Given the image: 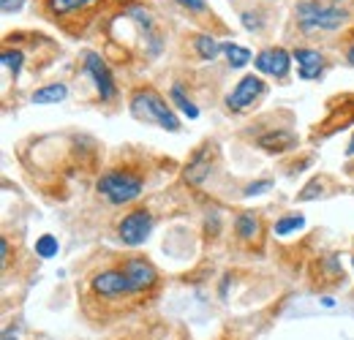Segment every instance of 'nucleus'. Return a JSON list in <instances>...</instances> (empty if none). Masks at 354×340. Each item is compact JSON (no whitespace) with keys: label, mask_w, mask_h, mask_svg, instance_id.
Listing matches in <instances>:
<instances>
[{"label":"nucleus","mask_w":354,"mask_h":340,"mask_svg":"<svg viewBox=\"0 0 354 340\" xmlns=\"http://www.w3.org/2000/svg\"><path fill=\"white\" fill-rule=\"evenodd\" d=\"M272 188V182L270 180H259V182H251L248 188H245V196H259V193H265Z\"/></svg>","instance_id":"nucleus-23"},{"label":"nucleus","mask_w":354,"mask_h":340,"mask_svg":"<svg viewBox=\"0 0 354 340\" xmlns=\"http://www.w3.org/2000/svg\"><path fill=\"white\" fill-rule=\"evenodd\" d=\"M57 251H60L57 237H52V234H41V237H39V243H36V254L41 256V258H52V256H57Z\"/></svg>","instance_id":"nucleus-21"},{"label":"nucleus","mask_w":354,"mask_h":340,"mask_svg":"<svg viewBox=\"0 0 354 340\" xmlns=\"http://www.w3.org/2000/svg\"><path fill=\"white\" fill-rule=\"evenodd\" d=\"M352 267H354V256H352Z\"/></svg>","instance_id":"nucleus-32"},{"label":"nucleus","mask_w":354,"mask_h":340,"mask_svg":"<svg viewBox=\"0 0 354 340\" xmlns=\"http://www.w3.org/2000/svg\"><path fill=\"white\" fill-rule=\"evenodd\" d=\"M346 60H349V66H354V41L346 46Z\"/></svg>","instance_id":"nucleus-28"},{"label":"nucleus","mask_w":354,"mask_h":340,"mask_svg":"<svg viewBox=\"0 0 354 340\" xmlns=\"http://www.w3.org/2000/svg\"><path fill=\"white\" fill-rule=\"evenodd\" d=\"M3 340H19V338H17L14 330H6V332H3Z\"/></svg>","instance_id":"nucleus-29"},{"label":"nucleus","mask_w":354,"mask_h":340,"mask_svg":"<svg viewBox=\"0 0 354 340\" xmlns=\"http://www.w3.org/2000/svg\"><path fill=\"white\" fill-rule=\"evenodd\" d=\"M90 3H95V0H46V8H49V14L63 17V14H71V11L85 8Z\"/></svg>","instance_id":"nucleus-18"},{"label":"nucleus","mask_w":354,"mask_h":340,"mask_svg":"<svg viewBox=\"0 0 354 340\" xmlns=\"http://www.w3.org/2000/svg\"><path fill=\"white\" fill-rule=\"evenodd\" d=\"M131 115L142 123L164 128V131H180V120L172 112V106L153 90V87H139L131 95Z\"/></svg>","instance_id":"nucleus-2"},{"label":"nucleus","mask_w":354,"mask_h":340,"mask_svg":"<svg viewBox=\"0 0 354 340\" xmlns=\"http://www.w3.org/2000/svg\"><path fill=\"white\" fill-rule=\"evenodd\" d=\"M8 254H11V251H8V240L0 237V261H3V264L8 261Z\"/></svg>","instance_id":"nucleus-27"},{"label":"nucleus","mask_w":354,"mask_h":340,"mask_svg":"<svg viewBox=\"0 0 354 340\" xmlns=\"http://www.w3.org/2000/svg\"><path fill=\"white\" fill-rule=\"evenodd\" d=\"M150 232H153V215H150V210H133V213H129L118 223V237L129 248L145 245Z\"/></svg>","instance_id":"nucleus-4"},{"label":"nucleus","mask_w":354,"mask_h":340,"mask_svg":"<svg viewBox=\"0 0 354 340\" xmlns=\"http://www.w3.org/2000/svg\"><path fill=\"white\" fill-rule=\"evenodd\" d=\"M234 232L240 240H254L259 234V218L254 213H240L234 220Z\"/></svg>","instance_id":"nucleus-14"},{"label":"nucleus","mask_w":354,"mask_h":340,"mask_svg":"<svg viewBox=\"0 0 354 340\" xmlns=\"http://www.w3.org/2000/svg\"><path fill=\"white\" fill-rule=\"evenodd\" d=\"M292 60L295 57L283 46H267V49H262L254 57V66H257L259 74L275 77V79H286L289 77V68H292Z\"/></svg>","instance_id":"nucleus-7"},{"label":"nucleus","mask_w":354,"mask_h":340,"mask_svg":"<svg viewBox=\"0 0 354 340\" xmlns=\"http://www.w3.org/2000/svg\"><path fill=\"white\" fill-rule=\"evenodd\" d=\"M322 188H324V180H313V182H308V185L303 188V193H297V199H300V202L316 199V196L322 193Z\"/></svg>","instance_id":"nucleus-22"},{"label":"nucleus","mask_w":354,"mask_h":340,"mask_svg":"<svg viewBox=\"0 0 354 340\" xmlns=\"http://www.w3.org/2000/svg\"><path fill=\"white\" fill-rule=\"evenodd\" d=\"M95 188H98V193L109 205H129V202L142 196L145 180L129 169H109L98 177V185Z\"/></svg>","instance_id":"nucleus-3"},{"label":"nucleus","mask_w":354,"mask_h":340,"mask_svg":"<svg viewBox=\"0 0 354 340\" xmlns=\"http://www.w3.org/2000/svg\"><path fill=\"white\" fill-rule=\"evenodd\" d=\"M169 98H172V104H175L177 109H180L183 115H188L191 120H196V117H199V109L194 106V101H191V98L183 93V87H180V85H172V90H169Z\"/></svg>","instance_id":"nucleus-17"},{"label":"nucleus","mask_w":354,"mask_h":340,"mask_svg":"<svg viewBox=\"0 0 354 340\" xmlns=\"http://www.w3.org/2000/svg\"><path fill=\"white\" fill-rule=\"evenodd\" d=\"M194 49H196V55H199L202 60L213 63V60L218 57V52H223V44H218L213 36H196V39H194Z\"/></svg>","instance_id":"nucleus-15"},{"label":"nucleus","mask_w":354,"mask_h":340,"mask_svg":"<svg viewBox=\"0 0 354 340\" xmlns=\"http://www.w3.org/2000/svg\"><path fill=\"white\" fill-rule=\"evenodd\" d=\"M82 63H85V71L93 77L95 90H98V98L101 101H112L118 95V85H115V77L109 71V66L104 63V57L98 52H85L82 55Z\"/></svg>","instance_id":"nucleus-6"},{"label":"nucleus","mask_w":354,"mask_h":340,"mask_svg":"<svg viewBox=\"0 0 354 340\" xmlns=\"http://www.w3.org/2000/svg\"><path fill=\"white\" fill-rule=\"evenodd\" d=\"M322 305H324V308H333V305H335V299H333V297H322Z\"/></svg>","instance_id":"nucleus-30"},{"label":"nucleus","mask_w":354,"mask_h":340,"mask_svg":"<svg viewBox=\"0 0 354 340\" xmlns=\"http://www.w3.org/2000/svg\"><path fill=\"white\" fill-rule=\"evenodd\" d=\"M257 144L265 150V153H286V150H295L297 147V133L286 131V128H278V131H267L257 139Z\"/></svg>","instance_id":"nucleus-12"},{"label":"nucleus","mask_w":354,"mask_h":340,"mask_svg":"<svg viewBox=\"0 0 354 340\" xmlns=\"http://www.w3.org/2000/svg\"><path fill=\"white\" fill-rule=\"evenodd\" d=\"M292 57L297 60V74H300V79H319V77L324 74V55H322V52L300 46V49L292 52Z\"/></svg>","instance_id":"nucleus-11"},{"label":"nucleus","mask_w":354,"mask_h":340,"mask_svg":"<svg viewBox=\"0 0 354 340\" xmlns=\"http://www.w3.org/2000/svg\"><path fill=\"white\" fill-rule=\"evenodd\" d=\"M306 226V218L303 215H286V218H281L278 223H275V234L278 237H289L292 232H297V229H303Z\"/></svg>","instance_id":"nucleus-20"},{"label":"nucleus","mask_w":354,"mask_h":340,"mask_svg":"<svg viewBox=\"0 0 354 340\" xmlns=\"http://www.w3.org/2000/svg\"><path fill=\"white\" fill-rule=\"evenodd\" d=\"M295 17H297V25L306 33H330V30H338L349 19V11L338 3L306 0L295 8Z\"/></svg>","instance_id":"nucleus-1"},{"label":"nucleus","mask_w":354,"mask_h":340,"mask_svg":"<svg viewBox=\"0 0 354 340\" xmlns=\"http://www.w3.org/2000/svg\"><path fill=\"white\" fill-rule=\"evenodd\" d=\"M243 25H245L248 30H259V28H262V19H257V14H251V11H245V14H243Z\"/></svg>","instance_id":"nucleus-24"},{"label":"nucleus","mask_w":354,"mask_h":340,"mask_svg":"<svg viewBox=\"0 0 354 340\" xmlns=\"http://www.w3.org/2000/svg\"><path fill=\"white\" fill-rule=\"evenodd\" d=\"M223 55L229 57V66H232V68H243V66L251 63V52H248L245 46H240V44L226 41L223 44Z\"/></svg>","instance_id":"nucleus-16"},{"label":"nucleus","mask_w":354,"mask_h":340,"mask_svg":"<svg viewBox=\"0 0 354 340\" xmlns=\"http://www.w3.org/2000/svg\"><path fill=\"white\" fill-rule=\"evenodd\" d=\"M262 95H265V82H262V77L245 74V77L237 82V87L226 95V109H229V112H245V109H251Z\"/></svg>","instance_id":"nucleus-5"},{"label":"nucleus","mask_w":354,"mask_h":340,"mask_svg":"<svg viewBox=\"0 0 354 340\" xmlns=\"http://www.w3.org/2000/svg\"><path fill=\"white\" fill-rule=\"evenodd\" d=\"M66 95H68V87L63 85V82H52V85L39 87L33 93V104H41V106H46V104H60Z\"/></svg>","instance_id":"nucleus-13"},{"label":"nucleus","mask_w":354,"mask_h":340,"mask_svg":"<svg viewBox=\"0 0 354 340\" xmlns=\"http://www.w3.org/2000/svg\"><path fill=\"white\" fill-rule=\"evenodd\" d=\"M22 52L19 49H3V55H0V63H3V68L17 79L19 77V71H22Z\"/></svg>","instance_id":"nucleus-19"},{"label":"nucleus","mask_w":354,"mask_h":340,"mask_svg":"<svg viewBox=\"0 0 354 340\" xmlns=\"http://www.w3.org/2000/svg\"><path fill=\"white\" fill-rule=\"evenodd\" d=\"M213 161H216V147H213V144H202V147L188 158V164H185V171H183L185 182H188V185H202L205 177L213 169Z\"/></svg>","instance_id":"nucleus-10"},{"label":"nucleus","mask_w":354,"mask_h":340,"mask_svg":"<svg viewBox=\"0 0 354 340\" xmlns=\"http://www.w3.org/2000/svg\"><path fill=\"white\" fill-rule=\"evenodd\" d=\"M346 155H354V136H352V142H349V147H346Z\"/></svg>","instance_id":"nucleus-31"},{"label":"nucleus","mask_w":354,"mask_h":340,"mask_svg":"<svg viewBox=\"0 0 354 340\" xmlns=\"http://www.w3.org/2000/svg\"><path fill=\"white\" fill-rule=\"evenodd\" d=\"M120 270L129 275L133 292H150L158 283V270L147 258H126Z\"/></svg>","instance_id":"nucleus-9"},{"label":"nucleus","mask_w":354,"mask_h":340,"mask_svg":"<svg viewBox=\"0 0 354 340\" xmlns=\"http://www.w3.org/2000/svg\"><path fill=\"white\" fill-rule=\"evenodd\" d=\"M93 292L98 297H106V299H115V297H126V294H136L129 281V275L118 267V270H104L93 278Z\"/></svg>","instance_id":"nucleus-8"},{"label":"nucleus","mask_w":354,"mask_h":340,"mask_svg":"<svg viewBox=\"0 0 354 340\" xmlns=\"http://www.w3.org/2000/svg\"><path fill=\"white\" fill-rule=\"evenodd\" d=\"M22 6H25V0H0L3 14H14V11H19Z\"/></svg>","instance_id":"nucleus-25"},{"label":"nucleus","mask_w":354,"mask_h":340,"mask_svg":"<svg viewBox=\"0 0 354 340\" xmlns=\"http://www.w3.org/2000/svg\"><path fill=\"white\" fill-rule=\"evenodd\" d=\"M175 3H180V6L188 8V11H205V8H207L205 0H175Z\"/></svg>","instance_id":"nucleus-26"}]
</instances>
